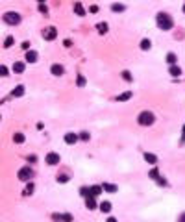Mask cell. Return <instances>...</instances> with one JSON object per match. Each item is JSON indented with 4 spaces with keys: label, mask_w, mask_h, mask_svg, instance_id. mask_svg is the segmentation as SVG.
<instances>
[{
    "label": "cell",
    "mask_w": 185,
    "mask_h": 222,
    "mask_svg": "<svg viewBox=\"0 0 185 222\" xmlns=\"http://www.w3.org/2000/svg\"><path fill=\"white\" fill-rule=\"evenodd\" d=\"M156 22H158L159 30H163V31H169V30H172V26H174V20H172V17H170L169 13H165V11L158 13V17H156Z\"/></svg>",
    "instance_id": "6da1fadb"
},
{
    "label": "cell",
    "mask_w": 185,
    "mask_h": 222,
    "mask_svg": "<svg viewBox=\"0 0 185 222\" xmlns=\"http://www.w3.org/2000/svg\"><path fill=\"white\" fill-rule=\"evenodd\" d=\"M137 122H139L141 126H152V124L156 122V115H154L152 111H141L139 117H137Z\"/></svg>",
    "instance_id": "7a4b0ae2"
},
{
    "label": "cell",
    "mask_w": 185,
    "mask_h": 222,
    "mask_svg": "<svg viewBox=\"0 0 185 222\" xmlns=\"http://www.w3.org/2000/svg\"><path fill=\"white\" fill-rule=\"evenodd\" d=\"M4 22L9 26H17V24H20V15L17 11H7V13H4Z\"/></svg>",
    "instance_id": "3957f363"
},
{
    "label": "cell",
    "mask_w": 185,
    "mask_h": 222,
    "mask_svg": "<svg viewBox=\"0 0 185 222\" xmlns=\"http://www.w3.org/2000/svg\"><path fill=\"white\" fill-rule=\"evenodd\" d=\"M17 176H19L20 182H32V178H33V170H32L30 167H22V169L17 172Z\"/></svg>",
    "instance_id": "277c9868"
},
{
    "label": "cell",
    "mask_w": 185,
    "mask_h": 222,
    "mask_svg": "<svg viewBox=\"0 0 185 222\" xmlns=\"http://www.w3.org/2000/svg\"><path fill=\"white\" fill-rule=\"evenodd\" d=\"M56 37H57V30H56V26H48V28L43 30V39H44V41H54Z\"/></svg>",
    "instance_id": "5b68a950"
},
{
    "label": "cell",
    "mask_w": 185,
    "mask_h": 222,
    "mask_svg": "<svg viewBox=\"0 0 185 222\" xmlns=\"http://www.w3.org/2000/svg\"><path fill=\"white\" fill-rule=\"evenodd\" d=\"M44 161H46V165H57V163H59V154H56V152H48L46 157H44Z\"/></svg>",
    "instance_id": "8992f818"
},
{
    "label": "cell",
    "mask_w": 185,
    "mask_h": 222,
    "mask_svg": "<svg viewBox=\"0 0 185 222\" xmlns=\"http://www.w3.org/2000/svg\"><path fill=\"white\" fill-rule=\"evenodd\" d=\"M50 72H52L54 76H63V74H65V69H63V65H59V63H54V65L50 67Z\"/></svg>",
    "instance_id": "52a82bcc"
},
{
    "label": "cell",
    "mask_w": 185,
    "mask_h": 222,
    "mask_svg": "<svg viewBox=\"0 0 185 222\" xmlns=\"http://www.w3.org/2000/svg\"><path fill=\"white\" fill-rule=\"evenodd\" d=\"M26 93V87L24 85H17L13 91H11V98H19V96H22Z\"/></svg>",
    "instance_id": "ba28073f"
},
{
    "label": "cell",
    "mask_w": 185,
    "mask_h": 222,
    "mask_svg": "<svg viewBox=\"0 0 185 222\" xmlns=\"http://www.w3.org/2000/svg\"><path fill=\"white\" fill-rule=\"evenodd\" d=\"M143 157H145V161H146V163H150V165H158V156H156V154L145 152V154H143Z\"/></svg>",
    "instance_id": "9c48e42d"
},
{
    "label": "cell",
    "mask_w": 185,
    "mask_h": 222,
    "mask_svg": "<svg viewBox=\"0 0 185 222\" xmlns=\"http://www.w3.org/2000/svg\"><path fill=\"white\" fill-rule=\"evenodd\" d=\"M37 57H39V54H37L35 50H28V52H26V61H28V63H35Z\"/></svg>",
    "instance_id": "30bf717a"
},
{
    "label": "cell",
    "mask_w": 185,
    "mask_h": 222,
    "mask_svg": "<svg viewBox=\"0 0 185 222\" xmlns=\"http://www.w3.org/2000/svg\"><path fill=\"white\" fill-rule=\"evenodd\" d=\"M102 189H104L106 193H109V195H115V193L119 191V187L113 185V183H102Z\"/></svg>",
    "instance_id": "8fae6325"
},
{
    "label": "cell",
    "mask_w": 185,
    "mask_h": 222,
    "mask_svg": "<svg viewBox=\"0 0 185 222\" xmlns=\"http://www.w3.org/2000/svg\"><path fill=\"white\" fill-rule=\"evenodd\" d=\"M26 70V65L22 63V61H17V63H13V72H17V74H22Z\"/></svg>",
    "instance_id": "7c38bea8"
},
{
    "label": "cell",
    "mask_w": 185,
    "mask_h": 222,
    "mask_svg": "<svg viewBox=\"0 0 185 222\" xmlns=\"http://www.w3.org/2000/svg\"><path fill=\"white\" fill-rule=\"evenodd\" d=\"M132 96H133V93H132V91H126V93H122V94L115 96V100H117V102H126V100H130Z\"/></svg>",
    "instance_id": "4fadbf2b"
},
{
    "label": "cell",
    "mask_w": 185,
    "mask_h": 222,
    "mask_svg": "<svg viewBox=\"0 0 185 222\" xmlns=\"http://www.w3.org/2000/svg\"><path fill=\"white\" fill-rule=\"evenodd\" d=\"M78 139H80V135H76V133H67V135H65V143H67V145H74Z\"/></svg>",
    "instance_id": "5bb4252c"
},
{
    "label": "cell",
    "mask_w": 185,
    "mask_h": 222,
    "mask_svg": "<svg viewBox=\"0 0 185 222\" xmlns=\"http://www.w3.org/2000/svg\"><path fill=\"white\" fill-rule=\"evenodd\" d=\"M74 13H76V15H80V17H83V15H85V7L82 6V2H76V4H74Z\"/></svg>",
    "instance_id": "9a60e30c"
},
{
    "label": "cell",
    "mask_w": 185,
    "mask_h": 222,
    "mask_svg": "<svg viewBox=\"0 0 185 222\" xmlns=\"http://www.w3.org/2000/svg\"><path fill=\"white\" fill-rule=\"evenodd\" d=\"M96 30H98L100 35H104V33H107L109 26H107V22H98V24H96Z\"/></svg>",
    "instance_id": "2e32d148"
},
{
    "label": "cell",
    "mask_w": 185,
    "mask_h": 222,
    "mask_svg": "<svg viewBox=\"0 0 185 222\" xmlns=\"http://www.w3.org/2000/svg\"><path fill=\"white\" fill-rule=\"evenodd\" d=\"M111 11L113 13H122V11H126V6L124 4H111Z\"/></svg>",
    "instance_id": "e0dca14e"
},
{
    "label": "cell",
    "mask_w": 185,
    "mask_h": 222,
    "mask_svg": "<svg viewBox=\"0 0 185 222\" xmlns=\"http://www.w3.org/2000/svg\"><path fill=\"white\" fill-rule=\"evenodd\" d=\"M169 74H172L174 78H178V76H182V69H180L178 65H172V67L169 69Z\"/></svg>",
    "instance_id": "ac0fdd59"
},
{
    "label": "cell",
    "mask_w": 185,
    "mask_h": 222,
    "mask_svg": "<svg viewBox=\"0 0 185 222\" xmlns=\"http://www.w3.org/2000/svg\"><path fill=\"white\" fill-rule=\"evenodd\" d=\"M33 189H35V185H33V183H32V182H28V183H26V187H24V191H22V193H24V195H26V196H32V195H33Z\"/></svg>",
    "instance_id": "d6986e66"
},
{
    "label": "cell",
    "mask_w": 185,
    "mask_h": 222,
    "mask_svg": "<svg viewBox=\"0 0 185 222\" xmlns=\"http://www.w3.org/2000/svg\"><path fill=\"white\" fill-rule=\"evenodd\" d=\"M100 193H104L102 185H93V187H91V196H93V198H96Z\"/></svg>",
    "instance_id": "ffe728a7"
},
{
    "label": "cell",
    "mask_w": 185,
    "mask_h": 222,
    "mask_svg": "<svg viewBox=\"0 0 185 222\" xmlns=\"http://www.w3.org/2000/svg\"><path fill=\"white\" fill-rule=\"evenodd\" d=\"M85 206H87V209H91V211L98 207V206H96V200H95L93 196H91V198H85Z\"/></svg>",
    "instance_id": "44dd1931"
},
{
    "label": "cell",
    "mask_w": 185,
    "mask_h": 222,
    "mask_svg": "<svg viewBox=\"0 0 185 222\" xmlns=\"http://www.w3.org/2000/svg\"><path fill=\"white\" fill-rule=\"evenodd\" d=\"M24 141H26V135H24V133H15V135H13V143H15V145H20V143H24Z\"/></svg>",
    "instance_id": "7402d4cb"
},
{
    "label": "cell",
    "mask_w": 185,
    "mask_h": 222,
    "mask_svg": "<svg viewBox=\"0 0 185 222\" xmlns=\"http://www.w3.org/2000/svg\"><path fill=\"white\" fill-rule=\"evenodd\" d=\"M176 61H178V57H176V54H172V52H169L167 54V63L172 67V65H176Z\"/></svg>",
    "instance_id": "603a6c76"
},
{
    "label": "cell",
    "mask_w": 185,
    "mask_h": 222,
    "mask_svg": "<svg viewBox=\"0 0 185 222\" xmlns=\"http://www.w3.org/2000/svg\"><path fill=\"white\" fill-rule=\"evenodd\" d=\"M85 83H87L85 76H83V74H78V78H76V85H78V87H85Z\"/></svg>",
    "instance_id": "cb8c5ba5"
},
{
    "label": "cell",
    "mask_w": 185,
    "mask_h": 222,
    "mask_svg": "<svg viewBox=\"0 0 185 222\" xmlns=\"http://www.w3.org/2000/svg\"><path fill=\"white\" fill-rule=\"evenodd\" d=\"M80 195L83 198H91V187H80Z\"/></svg>",
    "instance_id": "d4e9b609"
},
{
    "label": "cell",
    "mask_w": 185,
    "mask_h": 222,
    "mask_svg": "<svg viewBox=\"0 0 185 222\" xmlns=\"http://www.w3.org/2000/svg\"><path fill=\"white\" fill-rule=\"evenodd\" d=\"M98 207H100V211H104V213H109V211H111V204H109V202H102Z\"/></svg>",
    "instance_id": "484cf974"
},
{
    "label": "cell",
    "mask_w": 185,
    "mask_h": 222,
    "mask_svg": "<svg viewBox=\"0 0 185 222\" xmlns=\"http://www.w3.org/2000/svg\"><path fill=\"white\" fill-rule=\"evenodd\" d=\"M13 44H15V39H13L11 35L4 39V48H9V46H13Z\"/></svg>",
    "instance_id": "4316f807"
},
{
    "label": "cell",
    "mask_w": 185,
    "mask_h": 222,
    "mask_svg": "<svg viewBox=\"0 0 185 222\" xmlns=\"http://www.w3.org/2000/svg\"><path fill=\"white\" fill-rule=\"evenodd\" d=\"M150 46H152L150 39H143V41H141V48H143V50H150Z\"/></svg>",
    "instance_id": "83f0119b"
},
{
    "label": "cell",
    "mask_w": 185,
    "mask_h": 222,
    "mask_svg": "<svg viewBox=\"0 0 185 222\" xmlns=\"http://www.w3.org/2000/svg\"><path fill=\"white\" fill-rule=\"evenodd\" d=\"M148 176H150L152 180H158V178H159V170H158V169H152V170L148 172Z\"/></svg>",
    "instance_id": "f1b7e54d"
},
{
    "label": "cell",
    "mask_w": 185,
    "mask_h": 222,
    "mask_svg": "<svg viewBox=\"0 0 185 222\" xmlns=\"http://www.w3.org/2000/svg\"><path fill=\"white\" fill-rule=\"evenodd\" d=\"M122 78H124L126 82H132V80H133V78H132V72H130V70H124V72H122Z\"/></svg>",
    "instance_id": "f546056e"
},
{
    "label": "cell",
    "mask_w": 185,
    "mask_h": 222,
    "mask_svg": "<svg viewBox=\"0 0 185 222\" xmlns=\"http://www.w3.org/2000/svg\"><path fill=\"white\" fill-rule=\"evenodd\" d=\"M39 11H41L43 15H48V7H46V4H39Z\"/></svg>",
    "instance_id": "4dcf8cb0"
},
{
    "label": "cell",
    "mask_w": 185,
    "mask_h": 222,
    "mask_svg": "<svg viewBox=\"0 0 185 222\" xmlns=\"http://www.w3.org/2000/svg\"><path fill=\"white\" fill-rule=\"evenodd\" d=\"M57 182H59V183H65V182H69V176H67V174H59V176H57Z\"/></svg>",
    "instance_id": "1f68e13d"
},
{
    "label": "cell",
    "mask_w": 185,
    "mask_h": 222,
    "mask_svg": "<svg viewBox=\"0 0 185 222\" xmlns=\"http://www.w3.org/2000/svg\"><path fill=\"white\" fill-rule=\"evenodd\" d=\"M80 139H82V141H89V139H91V135H89L87 132H82V133H80Z\"/></svg>",
    "instance_id": "d6a6232c"
},
{
    "label": "cell",
    "mask_w": 185,
    "mask_h": 222,
    "mask_svg": "<svg viewBox=\"0 0 185 222\" xmlns=\"http://www.w3.org/2000/svg\"><path fill=\"white\" fill-rule=\"evenodd\" d=\"M52 219H54L56 222H63V215H59V213H54V215H52Z\"/></svg>",
    "instance_id": "836d02e7"
},
{
    "label": "cell",
    "mask_w": 185,
    "mask_h": 222,
    "mask_svg": "<svg viewBox=\"0 0 185 222\" xmlns=\"http://www.w3.org/2000/svg\"><path fill=\"white\" fill-rule=\"evenodd\" d=\"M63 222H72V215H69V213H63Z\"/></svg>",
    "instance_id": "e575fe53"
},
{
    "label": "cell",
    "mask_w": 185,
    "mask_h": 222,
    "mask_svg": "<svg viewBox=\"0 0 185 222\" xmlns=\"http://www.w3.org/2000/svg\"><path fill=\"white\" fill-rule=\"evenodd\" d=\"M89 13H98V6H96V4L89 6Z\"/></svg>",
    "instance_id": "d590c367"
},
{
    "label": "cell",
    "mask_w": 185,
    "mask_h": 222,
    "mask_svg": "<svg viewBox=\"0 0 185 222\" xmlns=\"http://www.w3.org/2000/svg\"><path fill=\"white\" fill-rule=\"evenodd\" d=\"M0 70H2V76H7V74H9V69H7L6 65H2V69H0Z\"/></svg>",
    "instance_id": "8d00e7d4"
},
{
    "label": "cell",
    "mask_w": 185,
    "mask_h": 222,
    "mask_svg": "<svg viewBox=\"0 0 185 222\" xmlns=\"http://www.w3.org/2000/svg\"><path fill=\"white\" fill-rule=\"evenodd\" d=\"M26 161H28V163H35V161H37V157H35V156H28V157H26Z\"/></svg>",
    "instance_id": "74e56055"
},
{
    "label": "cell",
    "mask_w": 185,
    "mask_h": 222,
    "mask_svg": "<svg viewBox=\"0 0 185 222\" xmlns=\"http://www.w3.org/2000/svg\"><path fill=\"white\" fill-rule=\"evenodd\" d=\"M156 182H158V183H159V185H163V187H165V185H167V182H165V180H163V178H161V176H159V178H158V180H156Z\"/></svg>",
    "instance_id": "f35d334b"
},
{
    "label": "cell",
    "mask_w": 185,
    "mask_h": 222,
    "mask_svg": "<svg viewBox=\"0 0 185 222\" xmlns=\"http://www.w3.org/2000/svg\"><path fill=\"white\" fill-rule=\"evenodd\" d=\"M63 44H65L67 48H70V46H72V41H69V39H65V41H63Z\"/></svg>",
    "instance_id": "ab89813d"
},
{
    "label": "cell",
    "mask_w": 185,
    "mask_h": 222,
    "mask_svg": "<svg viewBox=\"0 0 185 222\" xmlns=\"http://www.w3.org/2000/svg\"><path fill=\"white\" fill-rule=\"evenodd\" d=\"M28 48H30V43H28V41H24V43H22V50H26V52H28Z\"/></svg>",
    "instance_id": "60d3db41"
},
{
    "label": "cell",
    "mask_w": 185,
    "mask_h": 222,
    "mask_svg": "<svg viewBox=\"0 0 185 222\" xmlns=\"http://www.w3.org/2000/svg\"><path fill=\"white\" fill-rule=\"evenodd\" d=\"M180 145H185V124H183V133H182V141H180Z\"/></svg>",
    "instance_id": "b9f144b4"
},
{
    "label": "cell",
    "mask_w": 185,
    "mask_h": 222,
    "mask_svg": "<svg viewBox=\"0 0 185 222\" xmlns=\"http://www.w3.org/2000/svg\"><path fill=\"white\" fill-rule=\"evenodd\" d=\"M178 222H185V213H182V215H180V219H178Z\"/></svg>",
    "instance_id": "7bdbcfd3"
},
{
    "label": "cell",
    "mask_w": 185,
    "mask_h": 222,
    "mask_svg": "<svg viewBox=\"0 0 185 222\" xmlns=\"http://www.w3.org/2000/svg\"><path fill=\"white\" fill-rule=\"evenodd\" d=\"M106 222H119V220H117L115 217H109V219H107V220H106Z\"/></svg>",
    "instance_id": "ee69618b"
},
{
    "label": "cell",
    "mask_w": 185,
    "mask_h": 222,
    "mask_svg": "<svg viewBox=\"0 0 185 222\" xmlns=\"http://www.w3.org/2000/svg\"><path fill=\"white\" fill-rule=\"evenodd\" d=\"M182 9H183V13H185V4H183V7H182Z\"/></svg>",
    "instance_id": "f6af8a7d"
}]
</instances>
